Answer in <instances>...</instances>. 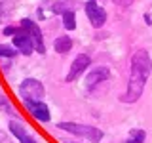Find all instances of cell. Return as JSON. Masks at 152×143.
<instances>
[{"label":"cell","instance_id":"obj_11","mask_svg":"<svg viewBox=\"0 0 152 143\" xmlns=\"http://www.w3.org/2000/svg\"><path fill=\"white\" fill-rule=\"evenodd\" d=\"M53 50L57 52V54H69V52L72 50V40H70L69 36H59V38H55Z\"/></svg>","mask_w":152,"mask_h":143},{"label":"cell","instance_id":"obj_19","mask_svg":"<svg viewBox=\"0 0 152 143\" xmlns=\"http://www.w3.org/2000/svg\"><path fill=\"white\" fill-rule=\"evenodd\" d=\"M2 17H6V8H4V4L0 2V19Z\"/></svg>","mask_w":152,"mask_h":143},{"label":"cell","instance_id":"obj_12","mask_svg":"<svg viewBox=\"0 0 152 143\" xmlns=\"http://www.w3.org/2000/svg\"><path fill=\"white\" fill-rule=\"evenodd\" d=\"M63 25H65L66 31H74L76 17H74V12H72V10H66V12L63 13Z\"/></svg>","mask_w":152,"mask_h":143},{"label":"cell","instance_id":"obj_8","mask_svg":"<svg viewBox=\"0 0 152 143\" xmlns=\"http://www.w3.org/2000/svg\"><path fill=\"white\" fill-rule=\"evenodd\" d=\"M110 78V71L107 69V67H95V69L86 76V88L91 90L93 86H99L101 82Z\"/></svg>","mask_w":152,"mask_h":143},{"label":"cell","instance_id":"obj_10","mask_svg":"<svg viewBox=\"0 0 152 143\" xmlns=\"http://www.w3.org/2000/svg\"><path fill=\"white\" fill-rule=\"evenodd\" d=\"M10 132L13 133V136L19 139V143H36L34 141V137L31 136L27 130H25V126H23L21 122H15V120H12L10 122Z\"/></svg>","mask_w":152,"mask_h":143},{"label":"cell","instance_id":"obj_5","mask_svg":"<svg viewBox=\"0 0 152 143\" xmlns=\"http://www.w3.org/2000/svg\"><path fill=\"white\" fill-rule=\"evenodd\" d=\"M86 15H88L89 23H91L95 29H101L104 25V21H107V12H104L101 6H97L93 0H89V2L86 4Z\"/></svg>","mask_w":152,"mask_h":143},{"label":"cell","instance_id":"obj_9","mask_svg":"<svg viewBox=\"0 0 152 143\" xmlns=\"http://www.w3.org/2000/svg\"><path fill=\"white\" fill-rule=\"evenodd\" d=\"M27 109L31 114H34V118L42 122H50V107L42 101H27Z\"/></svg>","mask_w":152,"mask_h":143},{"label":"cell","instance_id":"obj_2","mask_svg":"<svg viewBox=\"0 0 152 143\" xmlns=\"http://www.w3.org/2000/svg\"><path fill=\"white\" fill-rule=\"evenodd\" d=\"M59 130H65V132H70L74 136H80V137H86V139L93 141V143H99L103 139V132L99 128H93V126H88V124H78V122H59L57 124Z\"/></svg>","mask_w":152,"mask_h":143},{"label":"cell","instance_id":"obj_3","mask_svg":"<svg viewBox=\"0 0 152 143\" xmlns=\"http://www.w3.org/2000/svg\"><path fill=\"white\" fill-rule=\"evenodd\" d=\"M19 94L25 101H42L44 97V86H42L40 80L36 78H27L23 80L21 86H19Z\"/></svg>","mask_w":152,"mask_h":143},{"label":"cell","instance_id":"obj_6","mask_svg":"<svg viewBox=\"0 0 152 143\" xmlns=\"http://www.w3.org/2000/svg\"><path fill=\"white\" fill-rule=\"evenodd\" d=\"M89 63H91V59H89L88 54H78V55L74 57L72 65H70V71H69V74L65 76V80H66V82H72V80H76L89 67Z\"/></svg>","mask_w":152,"mask_h":143},{"label":"cell","instance_id":"obj_13","mask_svg":"<svg viewBox=\"0 0 152 143\" xmlns=\"http://www.w3.org/2000/svg\"><path fill=\"white\" fill-rule=\"evenodd\" d=\"M145 139H146V133L142 130H131L126 143H145Z\"/></svg>","mask_w":152,"mask_h":143},{"label":"cell","instance_id":"obj_4","mask_svg":"<svg viewBox=\"0 0 152 143\" xmlns=\"http://www.w3.org/2000/svg\"><path fill=\"white\" fill-rule=\"evenodd\" d=\"M21 29L27 32L28 36H31L32 44H34V50L38 52V54H44L46 46H44V38H42L40 27H38L34 21H31V19H23V21H21Z\"/></svg>","mask_w":152,"mask_h":143},{"label":"cell","instance_id":"obj_16","mask_svg":"<svg viewBox=\"0 0 152 143\" xmlns=\"http://www.w3.org/2000/svg\"><path fill=\"white\" fill-rule=\"evenodd\" d=\"M51 10H53L55 13H61V15H63V13H65L69 8H66V4H65V2H61V4H53V8H51Z\"/></svg>","mask_w":152,"mask_h":143},{"label":"cell","instance_id":"obj_1","mask_svg":"<svg viewBox=\"0 0 152 143\" xmlns=\"http://www.w3.org/2000/svg\"><path fill=\"white\" fill-rule=\"evenodd\" d=\"M150 71H152V61H150L148 52L137 50L131 57V76H129V84H127V92L122 97V101L135 103L141 97L145 84L150 76Z\"/></svg>","mask_w":152,"mask_h":143},{"label":"cell","instance_id":"obj_20","mask_svg":"<svg viewBox=\"0 0 152 143\" xmlns=\"http://www.w3.org/2000/svg\"><path fill=\"white\" fill-rule=\"evenodd\" d=\"M93 2H95V0H93Z\"/></svg>","mask_w":152,"mask_h":143},{"label":"cell","instance_id":"obj_17","mask_svg":"<svg viewBox=\"0 0 152 143\" xmlns=\"http://www.w3.org/2000/svg\"><path fill=\"white\" fill-rule=\"evenodd\" d=\"M133 2H135V0H114V4L120 6V8H127V6H131Z\"/></svg>","mask_w":152,"mask_h":143},{"label":"cell","instance_id":"obj_15","mask_svg":"<svg viewBox=\"0 0 152 143\" xmlns=\"http://www.w3.org/2000/svg\"><path fill=\"white\" fill-rule=\"evenodd\" d=\"M0 109L6 111V113H12V105H10V101L4 97V95H0Z\"/></svg>","mask_w":152,"mask_h":143},{"label":"cell","instance_id":"obj_18","mask_svg":"<svg viewBox=\"0 0 152 143\" xmlns=\"http://www.w3.org/2000/svg\"><path fill=\"white\" fill-rule=\"evenodd\" d=\"M15 32H17L15 27H6V29H4V35H6V36H12V35H15Z\"/></svg>","mask_w":152,"mask_h":143},{"label":"cell","instance_id":"obj_14","mask_svg":"<svg viewBox=\"0 0 152 143\" xmlns=\"http://www.w3.org/2000/svg\"><path fill=\"white\" fill-rule=\"evenodd\" d=\"M17 48H12L8 44H0V57H15L17 55Z\"/></svg>","mask_w":152,"mask_h":143},{"label":"cell","instance_id":"obj_7","mask_svg":"<svg viewBox=\"0 0 152 143\" xmlns=\"http://www.w3.org/2000/svg\"><path fill=\"white\" fill-rule=\"evenodd\" d=\"M13 46H15L23 55H31L32 50H34V44H32L31 36H28L27 32L23 31V29H21V31H17L15 35H13Z\"/></svg>","mask_w":152,"mask_h":143}]
</instances>
